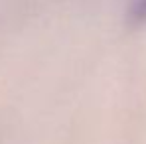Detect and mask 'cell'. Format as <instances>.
<instances>
[{"label": "cell", "mask_w": 146, "mask_h": 144, "mask_svg": "<svg viewBox=\"0 0 146 144\" xmlns=\"http://www.w3.org/2000/svg\"><path fill=\"white\" fill-rule=\"evenodd\" d=\"M132 16L134 18H146V0H134V4H132Z\"/></svg>", "instance_id": "obj_1"}]
</instances>
